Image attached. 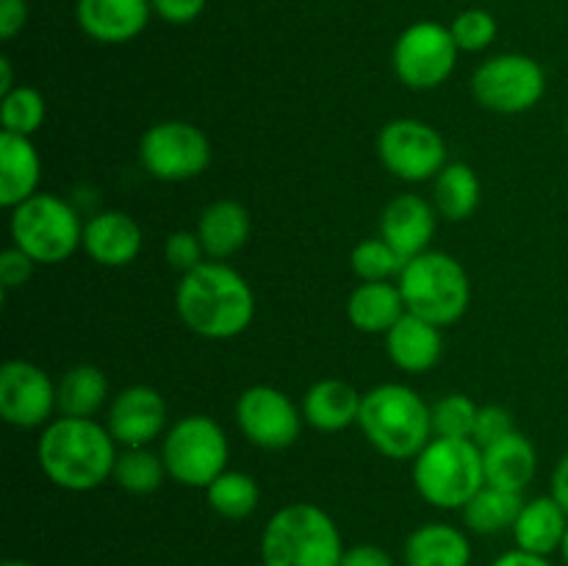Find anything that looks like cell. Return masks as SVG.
Here are the masks:
<instances>
[{
    "instance_id": "2e32d148",
    "label": "cell",
    "mask_w": 568,
    "mask_h": 566,
    "mask_svg": "<svg viewBox=\"0 0 568 566\" xmlns=\"http://www.w3.org/2000/svg\"><path fill=\"white\" fill-rule=\"evenodd\" d=\"M142 228L131 214L116 209L94 211L83 225V253L100 266L122 270L142 253Z\"/></svg>"
},
{
    "instance_id": "ac0fdd59",
    "label": "cell",
    "mask_w": 568,
    "mask_h": 566,
    "mask_svg": "<svg viewBox=\"0 0 568 566\" xmlns=\"http://www.w3.org/2000/svg\"><path fill=\"white\" fill-rule=\"evenodd\" d=\"M438 211L430 200L422 194H397L392 203L383 209L381 216V236L410 261L414 255L430 250L433 236H436Z\"/></svg>"
},
{
    "instance_id": "f1b7e54d",
    "label": "cell",
    "mask_w": 568,
    "mask_h": 566,
    "mask_svg": "<svg viewBox=\"0 0 568 566\" xmlns=\"http://www.w3.org/2000/svg\"><path fill=\"white\" fill-rule=\"evenodd\" d=\"M433 205H436L438 216L447 222H464L480 205V178L469 164H453L444 166L436 178H433Z\"/></svg>"
},
{
    "instance_id": "e575fe53",
    "label": "cell",
    "mask_w": 568,
    "mask_h": 566,
    "mask_svg": "<svg viewBox=\"0 0 568 566\" xmlns=\"http://www.w3.org/2000/svg\"><path fill=\"white\" fill-rule=\"evenodd\" d=\"M449 31H453V39L460 53H483V50H488L497 42L499 28L491 11L466 9L449 22Z\"/></svg>"
},
{
    "instance_id": "bcb514c9",
    "label": "cell",
    "mask_w": 568,
    "mask_h": 566,
    "mask_svg": "<svg viewBox=\"0 0 568 566\" xmlns=\"http://www.w3.org/2000/svg\"><path fill=\"white\" fill-rule=\"evenodd\" d=\"M560 558H564V564L568 566V530H566V538H564V547H560Z\"/></svg>"
},
{
    "instance_id": "7dc6e473",
    "label": "cell",
    "mask_w": 568,
    "mask_h": 566,
    "mask_svg": "<svg viewBox=\"0 0 568 566\" xmlns=\"http://www.w3.org/2000/svg\"><path fill=\"white\" fill-rule=\"evenodd\" d=\"M566 131H568V117H566Z\"/></svg>"
},
{
    "instance_id": "836d02e7",
    "label": "cell",
    "mask_w": 568,
    "mask_h": 566,
    "mask_svg": "<svg viewBox=\"0 0 568 566\" xmlns=\"http://www.w3.org/2000/svg\"><path fill=\"white\" fill-rule=\"evenodd\" d=\"M477 411H480V405H477L471 397H466V394L460 392L447 394V397L438 400L436 405H430L433 436L471 438Z\"/></svg>"
},
{
    "instance_id": "7bdbcfd3",
    "label": "cell",
    "mask_w": 568,
    "mask_h": 566,
    "mask_svg": "<svg viewBox=\"0 0 568 566\" xmlns=\"http://www.w3.org/2000/svg\"><path fill=\"white\" fill-rule=\"evenodd\" d=\"M549 494H552V497L558 499V503L568 511V449H566L564 455H560L558 466H555V472H552V492H549Z\"/></svg>"
},
{
    "instance_id": "9a60e30c",
    "label": "cell",
    "mask_w": 568,
    "mask_h": 566,
    "mask_svg": "<svg viewBox=\"0 0 568 566\" xmlns=\"http://www.w3.org/2000/svg\"><path fill=\"white\" fill-rule=\"evenodd\" d=\"M166 416H170V408H166L164 394L159 388L136 383L111 397L105 427L122 449L150 447L166 431Z\"/></svg>"
},
{
    "instance_id": "f35d334b",
    "label": "cell",
    "mask_w": 568,
    "mask_h": 566,
    "mask_svg": "<svg viewBox=\"0 0 568 566\" xmlns=\"http://www.w3.org/2000/svg\"><path fill=\"white\" fill-rule=\"evenodd\" d=\"M153 14L170 26H189L205 11L209 0H150Z\"/></svg>"
},
{
    "instance_id": "4fadbf2b",
    "label": "cell",
    "mask_w": 568,
    "mask_h": 566,
    "mask_svg": "<svg viewBox=\"0 0 568 566\" xmlns=\"http://www.w3.org/2000/svg\"><path fill=\"white\" fill-rule=\"evenodd\" d=\"M236 425L250 444L261 449H288L303 433V408L286 392L266 383L244 388L236 400Z\"/></svg>"
},
{
    "instance_id": "1f68e13d",
    "label": "cell",
    "mask_w": 568,
    "mask_h": 566,
    "mask_svg": "<svg viewBox=\"0 0 568 566\" xmlns=\"http://www.w3.org/2000/svg\"><path fill=\"white\" fill-rule=\"evenodd\" d=\"M44 117H48V103L39 89L17 83L9 94L0 98V122L6 133L33 137L44 125Z\"/></svg>"
},
{
    "instance_id": "44dd1931",
    "label": "cell",
    "mask_w": 568,
    "mask_h": 566,
    "mask_svg": "<svg viewBox=\"0 0 568 566\" xmlns=\"http://www.w3.org/2000/svg\"><path fill=\"white\" fill-rule=\"evenodd\" d=\"M566 530L568 511L552 497V494H544V497L525 499L514 527H510V536H514L516 547L519 549L544 555V558H552V555L560 553V547H564Z\"/></svg>"
},
{
    "instance_id": "6da1fadb",
    "label": "cell",
    "mask_w": 568,
    "mask_h": 566,
    "mask_svg": "<svg viewBox=\"0 0 568 566\" xmlns=\"http://www.w3.org/2000/svg\"><path fill=\"white\" fill-rule=\"evenodd\" d=\"M175 311L194 336L227 342L253 325L255 292L247 277L225 261H203L197 270L181 275Z\"/></svg>"
},
{
    "instance_id": "f546056e",
    "label": "cell",
    "mask_w": 568,
    "mask_h": 566,
    "mask_svg": "<svg viewBox=\"0 0 568 566\" xmlns=\"http://www.w3.org/2000/svg\"><path fill=\"white\" fill-rule=\"evenodd\" d=\"M205 499L211 511L222 519L242 522L253 516L261 505V486L253 475L236 469H225L220 477L205 486Z\"/></svg>"
},
{
    "instance_id": "e0dca14e",
    "label": "cell",
    "mask_w": 568,
    "mask_h": 566,
    "mask_svg": "<svg viewBox=\"0 0 568 566\" xmlns=\"http://www.w3.org/2000/svg\"><path fill=\"white\" fill-rule=\"evenodd\" d=\"M153 17L150 0H75V22L98 44L133 42Z\"/></svg>"
},
{
    "instance_id": "8d00e7d4",
    "label": "cell",
    "mask_w": 568,
    "mask_h": 566,
    "mask_svg": "<svg viewBox=\"0 0 568 566\" xmlns=\"http://www.w3.org/2000/svg\"><path fill=\"white\" fill-rule=\"evenodd\" d=\"M514 431V414H510L505 405H480L475 420V431H471V442L483 449Z\"/></svg>"
},
{
    "instance_id": "b9f144b4",
    "label": "cell",
    "mask_w": 568,
    "mask_h": 566,
    "mask_svg": "<svg viewBox=\"0 0 568 566\" xmlns=\"http://www.w3.org/2000/svg\"><path fill=\"white\" fill-rule=\"evenodd\" d=\"M491 566H555L552 560L544 558V555H536V553H527V549H508V553L497 555V558L491 560Z\"/></svg>"
},
{
    "instance_id": "d6986e66",
    "label": "cell",
    "mask_w": 568,
    "mask_h": 566,
    "mask_svg": "<svg viewBox=\"0 0 568 566\" xmlns=\"http://www.w3.org/2000/svg\"><path fill=\"white\" fill-rule=\"evenodd\" d=\"M386 353L397 370L408 372V375H425L444 355L442 327L408 311L386 333Z\"/></svg>"
},
{
    "instance_id": "ba28073f",
    "label": "cell",
    "mask_w": 568,
    "mask_h": 566,
    "mask_svg": "<svg viewBox=\"0 0 568 566\" xmlns=\"http://www.w3.org/2000/svg\"><path fill=\"white\" fill-rule=\"evenodd\" d=\"M161 458L172 481L186 488H205L227 469L231 444L214 416L186 414L164 433Z\"/></svg>"
},
{
    "instance_id": "3957f363",
    "label": "cell",
    "mask_w": 568,
    "mask_h": 566,
    "mask_svg": "<svg viewBox=\"0 0 568 566\" xmlns=\"http://www.w3.org/2000/svg\"><path fill=\"white\" fill-rule=\"evenodd\" d=\"M358 427L381 455L414 461L433 438L430 405L405 383H381L364 392Z\"/></svg>"
},
{
    "instance_id": "d6a6232c",
    "label": "cell",
    "mask_w": 568,
    "mask_h": 566,
    "mask_svg": "<svg viewBox=\"0 0 568 566\" xmlns=\"http://www.w3.org/2000/svg\"><path fill=\"white\" fill-rule=\"evenodd\" d=\"M349 266L361 281H394L403 272L405 259L383 236L364 239L349 253Z\"/></svg>"
},
{
    "instance_id": "30bf717a",
    "label": "cell",
    "mask_w": 568,
    "mask_h": 566,
    "mask_svg": "<svg viewBox=\"0 0 568 566\" xmlns=\"http://www.w3.org/2000/svg\"><path fill=\"white\" fill-rule=\"evenodd\" d=\"M458 44L449 26L436 20H419L405 28L392 50V67L399 83L416 92L438 89L458 64Z\"/></svg>"
},
{
    "instance_id": "4316f807",
    "label": "cell",
    "mask_w": 568,
    "mask_h": 566,
    "mask_svg": "<svg viewBox=\"0 0 568 566\" xmlns=\"http://www.w3.org/2000/svg\"><path fill=\"white\" fill-rule=\"evenodd\" d=\"M55 394H59V414L61 416H83V420H94L109 400V377L100 366L94 364H78L67 370L55 383Z\"/></svg>"
},
{
    "instance_id": "4dcf8cb0",
    "label": "cell",
    "mask_w": 568,
    "mask_h": 566,
    "mask_svg": "<svg viewBox=\"0 0 568 566\" xmlns=\"http://www.w3.org/2000/svg\"><path fill=\"white\" fill-rule=\"evenodd\" d=\"M164 477H170L164 458L150 447H125L116 458L114 483L125 494H133V497L159 492Z\"/></svg>"
},
{
    "instance_id": "8fae6325",
    "label": "cell",
    "mask_w": 568,
    "mask_h": 566,
    "mask_svg": "<svg viewBox=\"0 0 568 566\" xmlns=\"http://www.w3.org/2000/svg\"><path fill=\"white\" fill-rule=\"evenodd\" d=\"M211 155L214 150L203 128L186 120L155 122L139 142V161L144 172L164 183H183L203 175Z\"/></svg>"
},
{
    "instance_id": "9c48e42d",
    "label": "cell",
    "mask_w": 568,
    "mask_h": 566,
    "mask_svg": "<svg viewBox=\"0 0 568 566\" xmlns=\"http://www.w3.org/2000/svg\"><path fill=\"white\" fill-rule=\"evenodd\" d=\"M471 94L494 114H525L547 94V72L532 55L497 53L475 70Z\"/></svg>"
},
{
    "instance_id": "7c38bea8",
    "label": "cell",
    "mask_w": 568,
    "mask_h": 566,
    "mask_svg": "<svg viewBox=\"0 0 568 566\" xmlns=\"http://www.w3.org/2000/svg\"><path fill=\"white\" fill-rule=\"evenodd\" d=\"M377 155L394 178L405 183L433 181L447 161V142L430 122L399 117L377 133Z\"/></svg>"
},
{
    "instance_id": "ee69618b",
    "label": "cell",
    "mask_w": 568,
    "mask_h": 566,
    "mask_svg": "<svg viewBox=\"0 0 568 566\" xmlns=\"http://www.w3.org/2000/svg\"><path fill=\"white\" fill-rule=\"evenodd\" d=\"M14 70H11V59L9 55H0V98L9 94L14 89Z\"/></svg>"
},
{
    "instance_id": "d4e9b609",
    "label": "cell",
    "mask_w": 568,
    "mask_h": 566,
    "mask_svg": "<svg viewBox=\"0 0 568 566\" xmlns=\"http://www.w3.org/2000/svg\"><path fill=\"white\" fill-rule=\"evenodd\" d=\"M197 236L211 261L231 259L250 239V211L239 200H214L197 216Z\"/></svg>"
},
{
    "instance_id": "484cf974",
    "label": "cell",
    "mask_w": 568,
    "mask_h": 566,
    "mask_svg": "<svg viewBox=\"0 0 568 566\" xmlns=\"http://www.w3.org/2000/svg\"><path fill=\"white\" fill-rule=\"evenodd\" d=\"M538 469V453L525 433L514 431L499 442L483 447V472L486 483L508 492H525Z\"/></svg>"
},
{
    "instance_id": "ab89813d",
    "label": "cell",
    "mask_w": 568,
    "mask_h": 566,
    "mask_svg": "<svg viewBox=\"0 0 568 566\" xmlns=\"http://www.w3.org/2000/svg\"><path fill=\"white\" fill-rule=\"evenodd\" d=\"M342 566H397V558L377 544H353L344 549Z\"/></svg>"
},
{
    "instance_id": "f6af8a7d",
    "label": "cell",
    "mask_w": 568,
    "mask_h": 566,
    "mask_svg": "<svg viewBox=\"0 0 568 566\" xmlns=\"http://www.w3.org/2000/svg\"><path fill=\"white\" fill-rule=\"evenodd\" d=\"M0 566H37V564H31V560H20V558H11V560H3V564Z\"/></svg>"
},
{
    "instance_id": "cb8c5ba5",
    "label": "cell",
    "mask_w": 568,
    "mask_h": 566,
    "mask_svg": "<svg viewBox=\"0 0 568 566\" xmlns=\"http://www.w3.org/2000/svg\"><path fill=\"white\" fill-rule=\"evenodd\" d=\"M405 314L403 292L392 281H361L347 297V320L361 333L386 336Z\"/></svg>"
},
{
    "instance_id": "83f0119b",
    "label": "cell",
    "mask_w": 568,
    "mask_h": 566,
    "mask_svg": "<svg viewBox=\"0 0 568 566\" xmlns=\"http://www.w3.org/2000/svg\"><path fill=\"white\" fill-rule=\"evenodd\" d=\"M521 505H525V497L519 492H508V488L486 483L460 508V514H464V525L469 533H477V536H499V533L514 527Z\"/></svg>"
},
{
    "instance_id": "ffe728a7",
    "label": "cell",
    "mask_w": 568,
    "mask_h": 566,
    "mask_svg": "<svg viewBox=\"0 0 568 566\" xmlns=\"http://www.w3.org/2000/svg\"><path fill=\"white\" fill-rule=\"evenodd\" d=\"M364 394L342 377L316 381L303 397V420L320 433H342L358 425Z\"/></svg>"
},
{
    "instance_id": "74e56055",
    "label": "cell",
    "mask_w": 568,
    "mask_h": 566,
    "mask_svg": "<svg viewBox=\"0 0 568 566\" xmlns=\"http://www.w3.org/2000/svg\"><path fill=\"white\" fill-rule=\"evenodd\" d=\"M33 270H37V261L31 255L22 253L20 247H6L0 253V286L3 292H14V289H22L33 277Z\"/></svg>"
},
{
    "instance_id": "277c9868",
    "label": "cell",
    "mask_w": 568,
    "mask_h": 566,
    "mask_svg": "<svg viewBox=\"0 0 568 566\" xmlns=\"http://www.w3.org/2000/svg\"><path fill=\"white\" fill-rule=\"evenodd\" d=\"M344 549L336 519L314 503L283 505L261 533V566H342Z\"/></svg>"
},
{
    "instance_id": "60d3db41",
    "label": "cell",
    "mask_w": 568,
    "mask_h": 566,
    "mask_svg": "<svg viewBox=\"0 0 568 566\" xmlns=\"http://www.w3.org/2000/svg\"><path fill=\"white\" fill-rule=\"evenodd\" d=\"M28 0H0V39L9 42L26 28Z\"/></svg>"
},
{
    "instance_id": "52a82bcc",
    "label": "cell",
    "mask_w": 568,
    "mask_h": 566,
    "mask_svg": "<svg viewBox=\"0 0 568 566\" xmlns=\"http://www.w3.org/2000/svg\"><path fill=\"white\" fill-rule=\"evenodd\" d=\"M81 211L72 200L53 192H37L11 209V244L31 255L37 264L55 266L83 247Z\"/></svg>"
},
{
    "instance_id": "5bb4252c",
    "label": "cell",
    "mask_w": 568,
    "mask_h": 566,
    "mask_svg": "<svg viewBox=\"0 0 568 566\" xmlns=\"http://www.w3.org/2000/svg\"><path fill=\"white\" fill-rule=\"evenodd\" d=\"M59 394L48 372L33 361L11 358L0 366V416L20 431H42L55 420Z\"/></svg>"
},
{
    "instance_id": "5b68a950",
    "label": "cell",
    "mask_w": 568,
    "mask_h": 566,
    "mask_svg": "<svg viewBox=\"0 0 568 566\" xmlns=\"http://www.w3.org/2000/svg\"><path fill=\"white\" fill-rule=\"evenodd\" d=\"M410 481L433 508L460 511L483 486V449L471 438L433 436L410 466Z\"/></svg>"
},
{
    "instance_id": "603a6c76",
    "label": "cell",
    "mask_w": 568,
    "mask_h": 566,
    "mask_svg": "<svg viewBox=\"0 0 568 566\" xmlns=\"http://www.w3.org/2000/svg\"><path fill=\"white\" fill-rule=\"evenodd\" d=\"M42 181V155L31 137L0 133V205L17 209L39 192Z\"/></svg>"
},
{
    "instance_id": "7a4b0ae2",
    "label": "cell",
    "mask_w": 568,
    "mask_h": 566,
    "mask_svg": "<svg viewBox=\"0 0 568 566\" xmlns=\"http://www.w3.org/2000/svg\"><path fill=\"white\" fill-rule=\"evenodd\" d=\"M120 444L105 422L83 416H55L42 427L37 442L39 469L64 492H92L114 477Z\"/></svg>"
},
{
    "instance_id": "8992f818",
    "label": "cell",
    "mask_w": 568,
    "mask_h": 566,
    "mask_svg": "<svg viewBox=\"0 0 568 566\" xmlns=\"http://www.w3.org/2000/svg\"><path fill=\"white\" fill-rule=\"evenodd\" d=\"M397 286L405 309L438 327L455 325L471 303V281L464 264L442 250H425L405 261Z\"/></svg>"
},
{
    "instance_id": "7402d4cb",
    "label": "cell",
    "mask_w": 568,
    "mask_h": 566,
    "mask_svg": "<svg viewBox=\"0 0 568 566\" xmlns=\"http://www.w3.org/2000/svg\"><path fill=\"white\" fill-rule=\"evenodd\" d=\"M405 566H471V538L449 522L414 527L403 547Z\"/></svg>"
},
{
    "instance_id": "d590c367",
    "label": "cell",
    "mask_w": 568,
    "mask_h": 566,
    "mask_svg": "<svg viewBox=\"0 0 568 566\" xmlns=\"http://www.w3.org/2000/svg\"><path fill=\"white\" fill-rule=\"evenodd\" d=\"M164 259L166 264H170V270L181 272V275L197 270V266L205 261V247L203 242H200L197 231L170 233L164 244Z\"/></svg>"
}]
</instances>
